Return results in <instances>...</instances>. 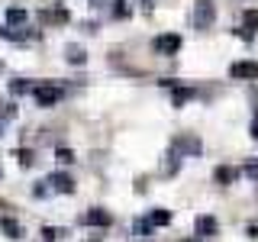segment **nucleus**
I'll list each match as a JSON object with an SVG mask.
<instances>
[{
    "label": "nucleus",
    "instance_id": "nucleus-1",
    "mask_svg": "<svg viewBox=\"0 0 258 242\" xmlns=\"http://www.w3.org/2000/svg\"><path fill=\"white\" fill-rule=\"evenodd\" d=\"M213 23H216V4L213 0H197V7H194V26L210 29Z\"/></svg>",
    "mask_w": 258,
    "mask_h": 242
},
{
    "label": "nucleus",
    "instance_id": "nucleus-2",
    "mask_svg": "<svg viewBox=\"0 0 258 242\" xmlns=\"http://www.w3.org/2000/svg\"><path fill=\"white\" fill-rule=\"evenodd\" d=\"M32 94H36L39 107H55V103L64 97V91L58 84H32Z\"/></svg>",
    "mask_w": 258,
    "mask_h": 242
},
{
    "label": "nucleus",
    "instance_id": "nucleus-3",
    "mask_svg": "<svg viewBox=\"0 0 258 242\" xmlns=\"http://www.w3.org/2000/svg\"><path fill=\"white\" fill-rule=\"evenodd\" d=\"M171 152L174 155H200V139H194V136H174V142H171Z\"/></svg>",
    "mask_w": 258,
    "mask_h": 242
},
{
    "label": "nucleus",
    "instance_id": "nucleus-4",
    "mask_svg": "<svg viewBox=\"0 0 258 242\" xmlns=\"http://www.w3.org/2000/svg\"><path fill=\"white\" fill-rule=\"evenodd\" d=\"M152 48L161 55H174V52H181V36L177 32H165V36H158L155 42H152Z\"/></svg>",
    "mask_w": 258,
    "mask_h": 242
},
{
    "label": "nucleus",
    "instance_id": "nucleus-5",
    "mask_svg": "<svg viewBox=\"0 0 258 242\" xmlns=\"http://www.w3.org/2000/svg\"><path fill=\"white\" fill-rule=\"evenodd\" d=\"M161 84L171 87V100H174V107H184L187 100H194V97H197V91H194V87H177L174 81H161Z\"/></svg>",
    "mask_w": 258,
    "mask_h": 242
},
{
    "label": "nucleus",
    "instance_id": "nucleus-6",
    "mask_svg": "<svg viewBox=\"0 0 258 242\" xmlns=\"http://www.w3.org/2000/svg\"><path fill=\"white\" fill-rule=\"evenodd\" d=\"M229 78H252V81H258V62H236V65H229Z\"/></svg>",
    "mask_w": 258,
    "mask_h": 242
},
{
    "label": "nucleus",
    "instance_id": "nucleus-7",
    "mask_svg": "<svg viewBox=\"0 0 258 242\" xmlns=\"http://www.w3.org/2000/svg\"><path fill=\"white\" fill-rule=\"evenodd\" d=\"M45 184H52V191H58V194H71V191H75V181H71V174H64V171L48 174Z\"/></svg>",
    "mask_w": 258,
    "mask_h": 242
},
{
    "label": "nucleus",
    "instance_id": "nucleus-8",
    "mask_svg": "<svg viewBox=\"0 0 258 242\" xmlns=\"http://www.w3.org/2000/svg\"><path fill=\"white\" fill-rule=\"evenodd\" d=\"M84 223H87V226H110V223H113V216L107 213V210L94 207V210H87V213H84Z\"/></svg>",
    "mask_w": 258,
    "mask_h": 242
},
{
    "label": "nucleus",
    "instance_id": "nucleus-9",
    "mask_svg": "<svg viewBox=\"0 0 258 242\" xmlns=\"http://www.w3.org/2000/svg\"><path fill=\"white\" fill-rule=\"evenodd\" d=\"M213 177H216V184H232L239 177V168H232V165H220L213 171Z\"/></svg>",
    "mask_w": 258,
    "mask_h": 242
},
{
    "label": "nucleus",
    "instance_id": "nucleus-10",
    "mask_svg": "<svg viewBox=\"0 0 258 242\" xmlns=\"http://www.w3.org/2000/svg\"><path fill=\"white\" fill-rule=\"evenodd\" d=\"M216 232V220L213 216H197V236L204 239V236H213Z\"/></svg>",
    "mask_w": 258,
    "mask_h": 242
},
{
    "label": "nucleus",
    "instance_id": "nucleus-11",
    "mask_svg": "<svg viewBox=\"0 0 258 242\" xmlns=\"http://www.w3.org/2000/svg\"><path fill=\"white\" fill-rule=\"evenodd\" d=\"M242 29H245L248 36L258 32V10H245V13H242Z\"/></svg>",
    "mask_w": 258,
    "mask_h": 242
},
{
    "label": "nucleus",
    "instance_id": "nucleus-12",
    "mask_svg": "<svg viewBox=\"0 0 258 242\" xmlns=\"http://www.w3.org/2000/svg\"><path fill=\"white\" fill-rule=\"evenodd\" d=\"M42 23H68V10L64 7H52L42 13Z\"/></svg>",
    "mask_w": 258,
    "mask_h": 242
},
{
    "label": "nucleus",
    "instance_id": "nucleus-13",
    "mask_svg": "<svg viewBox=\"0 0 258 242\" xmlns=\"http://www.w3.org/2000/svg\"><path fill=\"white\" fill-rule=\"evenodd\" d=\"M0 229H4L10 239H20L23 236V226L16 223V220H10V216H4V220H0Z\"/></svg>",
    "mask_w": 258,
    "mask_h": 242
},
{
    "label": "nucleus",
    "instance_id": "nucleus-14",
    "mask_svg": "<svg viewBox=\"0 0 258 242\" xmlns=\"http://www.w3.org/2000/svg\"><path fill=\"white\" fill-rule=\"evenodd\" d=\"M171 223V213L168 210H152L149 213V226H168Z\"/></svg>",
    "mask_w": 258,
    "mask_h": 242
},
{
    "label": "nucleus",
    "instance_id": "nucleus-15",
    "mask_svg": "<svg viewBox=\"0 0 258 242\" xmlns=\"http://www.w3.org/2000/svg\"><path fill=\"white\" fill-rule=\"evenodd\" d=\"M64 55H68V62H71V65H84V58H87L81 45H68V48H64Z\"/></svg>",
    "mask_w": 258,
    "mask_h": 242
},
{
    "label": "nucleus",
    "instance_id": "nucleus-16",
    "mask_svg": "<svg viewBox=\"0 0 258 242\" xmlns=\"http://www.w3.org/2000/svg\"><path fill=\"white\" fill-rule=\"evenodd\" d=\"M7 20H10V23H26V10H20V7H10V10H7Z\"/></svg>",
    "mask_w": 258,
    "mask_h": 242
},
{
    "label": "nucleus",
    "instance_id": "nucleus-17",
    "mask_svg": "<svg viewBox=\"0 0 258 242\" xmlns=\"http://www.w3.org/2000/svg\"><path fill=\"white\" fill-rule=\"evenodd\" d=\"M10 91H13V94H26V91H32V84L20 78V81H13V84H10Z\"/></svg>",
    "mask_w": 258,
    "mask_h": 242
},
{
    "label": "nucleus",
    "instance_id": "nucleus-18",
    "mask_svg": "<svg viewBox=\"0 0 258 242\" xmlns=\"http://www.w3.org/2000/svg\"><path fill=\"white\" fill-rule=\"evenodd\" d=\"M55 155H58V161H61V165H71V161H75V155H71V149H58Z\"/></svg>",
    "mask_w": 258,
    "mask_h": 242
},
{
    "label": "nucleus",
    "instance_id": "nucleus-19",
    "mask_svg": "<svg viewBox=\"0 0 258 242\" xmlns=\"http://www.w3.org/2000/svg\"><path fill=\"white\" fill-rule=\"evenodd\" d=\"M113 4H116V7H113V13H116V16H126L129 10H126V0H113Z\"/></svg>",
    "mask_w": 258,
    "mask_h": 242
},
{
    "label": "nucleus",
    "instance_id": "nucleus-20",
    "mask_svg": "<svg viewBox=\"0 0 258 242\" xmlns=\"http://www.w3.org/2000/svg\"><path fill=\"white\" fill-rule=\"evenodd\" d=\"M245 174H248V177H255V181H258V161H248V165H245Z\"/></svg>",
    "mask_w": 258,
    "mask_h": 242
},
{
    "label": "nucleus",
    "instance_id": "nucleus-21",
    "mask_svg": "<svg viewBox=\"0 0 258 242\" xmlns=\"http://www.w3.org/2000/svg\"><path fill=\"white\" fill-rule=\"evenodd\" d=\"M20 161L23 165H32V152H20Z\"/></svg>",
    "mask_w": 258,
    "mask_h": 242
},
{
    "label": "nucleus",
    "instance_id": "nucleus-22",
    "mask_svg": "<svg viewBox=\"0 0 258 242\" xmlns=\"http://www.w3.org/2000/svg\"><path fill=\"white\" fill-rule=\"evenodd\" d=\"M252 139H258V116H255V123H252Z\"/></svg>",
    "mask_w": 258,
    "mask_h": 242
},
{
    "label": "nucleus",
    "instance_id": "nucleus-23",
    "mask_svg": "<svg viewBox=\"0 0 258 242\" xmlns=\"http://www.w3.org/2000/svg\"><path fill=\"white\" fill-rule=\"evenodd\" d=\"M248 236H252V239H258V226H248Z\"/></svg>",
    "mask_w": 258,
    "mask_h": 242
},
{
    "label": "nucleus",
    "instance_id": "nucleus-24",
    "mask_svg": "<svg viewBox=\"0 0 258 242\" xmlns=\"http://www.w3.org/2000/svg\"><path fill=\"white\" fill-rule=\"evenodd\" d=\"M190 242H200V239H190Z\"/></svg>",
    "mask_w": 258,
    "mask_h": 242
}]
</instances>
